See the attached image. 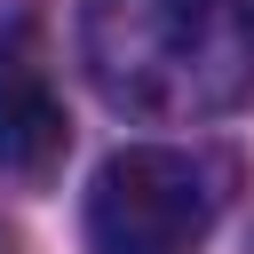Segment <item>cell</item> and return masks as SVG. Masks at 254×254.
Returning <instances> with one entry per match:
<instances>
[{
  "label": "cell",
  "mask_w": 254,
  "mask_h": 254,
  "mask_svg": "<svg viewBox=\"0 0 254 254\" xmlns=\"http://www.w3.org/2000/svg\"><path fill=\"white\" fill-rule=\"evenodd\" d=\"M71 151V119L56 95V71L40 56V32L16 24L0 32V175L8 183H48Z\"/></svg>",
  "instance_id": "3"
},
{
  "label": "cell",
  "mask_w": 254,
  "mask_h": 254,
  "mask_svg": "<svg viewBox=\"0 0 254 254\" xmlns=\"http://www.w3.org/2000/svg\"><path fill=\"white\" fill-rule=\"evenodd\" d=\"M79 64L127 119H222L254 103V0H87Z\"/></svg>",
  "instance_id": "1"
},
{
  "label": "cell",
  "mask_w": 254,
  "mask_h": 254,
  "mask_svg": "<svg viewBox=\"0 0 254 254\" xmlns=\"http://www.w3.org/2000/svg\"><path fill=\"white\" fill-rule=\"evenodd\" d=\"M0 254H16V238H8V230H0Z\"/></svg>",
  "instance_id": "4"
},
{
  "label": "cell",
  "mask_w": 254,
  "mask_h": 254,
  "mask_svg": "<svg viewBox=\"0 0 254 254\" xmlns=\"http://www.w3.org/2000/svg\"><path fill=\"white\" fill-rule=\"evenodd\" d=\"M230 206V167L214 151L143 143L87 183V254H206Z\"/></svg>",
  "instance_id": "2"
}]
</instances>
